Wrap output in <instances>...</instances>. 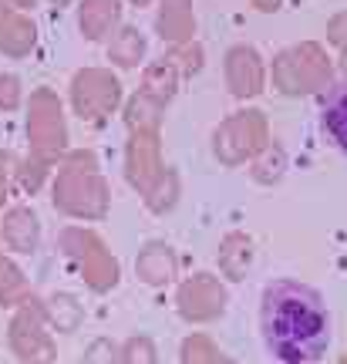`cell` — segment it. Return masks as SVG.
Instances as JSON below:
<instances>
[{
    "mask_svg": "<svg viewBox=\"0 0 347 364\" xmlns=\"http://www.w3.org/2000/svg\"><path fill=\"white\" fill-rule=\"evenodd\" d=\"M260 334L283 364H317L331 348V311L321 290L280 277L260 294Z\"/></svg>",
    "mask_w": 347,
    "mask_h": 364,
    "instance_id": "6da1fadb",
    "label": "cell"
},
{
    "mask_svg": "<svg viewBox=\"0 0 347 364\" xmlns=\"http://www.w3.org/2000/svg\"><path fill=\"white\" fill-rule=\"evenodd\" d=\"M51 206L78 223H102L112 213V186L91 149H71L51 179Z\"/></svg>",
    "mask_w": 347,
    "mask_h": 364,
    "instance_id": "7a4b0ae2",
    "label": "cell"
},
{
    "mask_svg": "<svg viewBox=\"0 0 347 364\" xmlns=\"http://www.w3.org/2000/svg\"><path fill=\"white\" fill-rule=\"evenodd\" d=\"M273 88L287 98H307V95H331L341 85L337 61L327 54L321 41H300L273 54L270 65Z\"/></svg>",
    "mask_w": 347,
    "mask_h": 364,
    "instance_id": "3957f363",
    "label": "cell"
},
{
    "mask_svg": "<svg viewBox=\"0 0 347 364\" xmlns=\"http://www.w3.org/2000/svg\"><path fill=\"white\" fill-rule=\"evenodd\" d=\"M58 253L68 260V267L85 280L91 294H112L118 284H122V263L112 253V247L105 243V236L91 226H78V223H68L58 233Z\"/></svg>",
    "mask_w": 347,
    "mask_h": 364,
    "instance_id": "277c9868",
    "label": "cell"
},
{
    "mask_svg": "<svg viewBox=\"0 0 347 364\" xmlns=\"http://www.w3.org/2000/svg\"><path fill=\"white\" fill-rule=\"evenodd\" d=\"M27 115H24V135H27V152L58 166L61 159L71 152V132H68L65 102L58 98V91L41 85L27 95Z\"/></svg>",
    "mask_w": 347,
    "mask_h": 364,
    "instance_id": "5b68a950",
    "label": "cell"
},
{
    "mask_svg": "<svg viewBox=\"0 0 347 364\" xmlns=\"http://www.w3.org/2000/svg\"><path fill=\"white\" fill-rule=\"evenodd\" d=\"M270 142H273L270 118H267V112H260V108H240V112H233L209 135L213 159H216L219 166H226V169L250 166Z\"/></svg>",
    "mask_w": 347,
    "mask_h": 364,
    "instance_id": "8992f818",
    "label": "cell"
},
{
    "mask_svg": "<svg viewBox=\"0 0 347 364\" xmlns=\"http://www.w3.org/2000/svg\"><path fill=\"white\" fill-rule=\"evenodd\" d=\"M68 105L85 125H105L125 105V88L112 68H78L68 85Z\"/></svg>",
    "mask_w": 347,
    "mask_h": 364,
    "instance_id": "52a82bcc",
    "label": "cell"
},
{
    "mask_svg": "<svg viewBox=\"0 0 347 364\" xmlns=\"http://www.w3.org/2000/svg\"><path fill=\"white\" fill-rule=\"evenodd\" d=\"M7 348L17 358V364H58V344H54V331L44 317V297L34 294L11 314Z\"/></svg>",
    "mask_w": 347,
    "mask_h": 364,
    "instance_id": "ba28073f",
    "label": "cell"
},
{
    "mask_svg": "<svg viewBox=\"0 0 347 364\" xmlns=\"http://www.w3.org/2000/svg\"><path fill=\"white\" fill-rule=\"evenodd\" d=\"M226 307H230V290L219 273L199 270L193 277H182L176 287V314L189 327L216 324Z\"/></svg>",
    "mask_w": 347,
    "mask_h": 364,
    "instance_id": "9c48e42d",
    "label": "cell"
},
{
    "mask_svg": "<svg viewBox=\"0 0 347 364\" xmlns=\"http://www.w3.org/2000/svg\"><path fill=\"white\" fill-rule=\"evenodd\" d=\"M122 169L125 182L139 196L152 189L159 176L166 172V159H162V132H129L125 142V156H122Z\"/></svg>",
    "mask_w": 347,
    "mask_h": 364,
    "instance_id": "30bf717a",
    "label": "cell"
},
{
    "mask_svg": "<svg viewBox=\"0 0 347 364\" xmlns=\"http://www.w3.org/2000/svg\"><path fill=\"white\" fill-rule=\"evenodd\" d=\"M223 78H226V88L236 102H250V98H260L267 91L270 68L253 44H233L230 51L223 54Z\"/></svg>",
    "mask_w": 347,
    "mask_h": 364,
    "instance_id": "8fae6325",
    "label": "cell"
},
{
    "mask_svg": "<svg viewBox=\"0 0 347 364\" xmlns=\"http://www.w3.org/2000/svg\"><path fill=\"white\" fill-rule=\"evenodd\" d=\"M135 277L152 290H166L179 280V253L166 240H145L135 253Z\"/></svg>",
    "mask_w": 347,
    "mask_h": 364,
    "instance_id": "7c38bea8",
    "label": "cell"
},
{
    "mask_svg": "<svg viewBox=\"0 0 347 364\" xmlns=\"http://www.w3.org/2000/svg\"><path fill=\"white\" fill-rule=\"evenodd\" d=\"M0 233H4V247L11 250L14 257H34L41 247V216L34 206H7L0 216Z\"/></svg>",
    "mask_w": 347,
    "mask_h": 364,
    "instance_id": "4fadbf2b",
    "label": "cell"
},
{
    "mask_svg": "<svg viewBox=\"0 0 347 364\" xmlns=\"http://www.w3.org/2000/svg\"><path fill=\"white\" fill-rule=\"evenodd\" d=\"M152 27H155V34L162 38L166 48H179V44L196 41V27H199V21H196L193 0H159Z\"/></svg>",
    "mask_w": 347,
    "mask_h": 364,
    "instance_id": "5bb4252c",
    "label": "cell"
},
{
    "mask_svg": "<svg viewBox=\"0 0 347 364\" xmlns=\"http://www.w3.org/2000/svg\"><path fill=\"white\" fill-rule=\"evenodd\" d=\"M122 11H125V0H78L75 21L81 38L91 44L112 38L122 27Z\"/></svg>",
    "mask_w": 347,
    "mask_h": 364,
    "instance_id": "9a60e30c",
    "label": "cell"
},
{
    "mask_svg": "<svg viewBox=\"0 0 347 364\" xmlns=\"http://www.w3.org/2000/svg\"><path fill=\"white\" fill-rule=\"evenodd\" d=\"M257 263V243L253 236L243 233V230H230V233L219 240L216 247V267H219V277L230 280V284H243L250 270Z\"/></svg>",
    "mask_w": 347,
    "mask_h": 364,
    "instance_id": "2e32d148",
    "label": "cell"
},
{
    "mask_svg": "<svg viewBox=\"0 0 347 364\" xmlns=\"http://www.w3.org/2000/svg\"><path fill=\"white\" fill-rule=\"evenodd\" d=\"M34 48H38V24L31 21V14L0 0V54L4 58H27Z\"/></svg>",
    "mask_w": 347,
    "mask_h": 364,
    "instance_id": "e0dca14e",
    "label": "cell"
},
{
    "mask_svg": "<svg viewBox=\"0 0 347 364\" xmlns=\"http://www.w3.org/2000/svg\"><path fill=\"white\" fill-rule=\"evenodd\" d=\"M182 81L186 78H182V71L176 68V61H172L169 54H162V58H155V61H149V65L142 68L139 91L152 95V98H159V102L172 105L176 102V95H179Z\"/></svg>",
    "mask_w": 347,
    "mask_h": 364,
    "instance_id": "ac0fdd59",
    "label": "cell"
},
{
    "mask_svg": "<svg viewBox=\"0 0 347 364\" xmlns=\"http://www.w3.org/2000/svg\"><path fill=\"white\" fill-rule=\"evenodd\" d=\"M44 317H48L51 331H58V334H75V331H81L88 311H85V304H81L78 294H71V290H54V294L44 297Z\"/></svg>",
    "mask_w": 347,
    "mask_h": 364,
    "instance_id": "d6986e66",
    "label": "cell"
},
{
    "mask_svg": "<svg viewBox=\"0 0 347 364\" xmlns=\"http://www.w3.org/2000/svg\"><path fill=\"white\" fill-rule=\"evenodd\" d=\"M166 102H159L145 91H132L125 105H122V122L129 132H162V122H166Z\"/></svg>",
    "mask_w": 347,
    "mask_h": 364,
    "instance_id": "ffe728a7",
    "label": "cell"
},
{
    "mask_svg": "<svg viewBox=\"0 0 347 364\" xmlns=\"http://www.w3.org/2000/svg\"><path fill=\"white\" fill-rule=\"evenodd\" d=\"M145 54H149V38L142 34L135 24H122L108 38V61L122 71H132V68H139L145 61Z\"/></svg>",
    "mask_w": 347,
    "mask_h": 364,
    "instance_id": "44dd1931",
    "label": "cell"
},
{
    "mask_svg": "<svg viewBox=\"0 0 347 364\" xmlns=\"http://www.w3.org/2000/svg\"><path fill=\"white\" fill-rule=\"evenodd\" d=\"M321 129H324V135L347 156V85H337L331 95H324Z\"/></svg>",
    "mask_w": 347,
    "mask_h": 364,
    "instance_id": "7402d4cb",
    "label": "cell"
},
{
    "mask_svg": "<svg viewBox=\"0 0 347 364\" xmlns=\"http://www.w3.org/2000/svg\"><path fill=\"white\" fill-rule=\"evenodd\" d=\"M31 297H34V287L27 280V273L17 267L14 257L0 253V307L4 311H17Z\"/></svg>",
    "mask_w": 347,
    "mask_h": 364,
    "instance_id": "603a6c76",
    "label": "cell"
},
{
    "mask_svg": "<svg viewBox=\"0 0 347 364\" xmlns=\"http://www.w3.org/2000/svg\"><path fill=\"white\" fill-rule=\"evenodd\" d=\"M179 199H182V176L176 166H166V172L159 176V182L142 196V203H145V209H149L152 216H169L172 209L179 206Z\"/></svg>",
    "mask_w": 347,
    "mask_h": 364,
    "instance_id": "cb8c5ba5",
    "label": "cell"
},
{
    "mask_svg": "<svg viewBox=\"0 0 347 364\" xmlns=\"http://www.w3.org/2000/svg\"><path fill=\"white\" fill-rule=\"evenodd\" d=\"M287 169H290L287 149L273 139V142L267 145L253 162H250V179L257 182V186H280L283 176H287Z\"/></svg>",
    "mask_w": 347,
    "mask_h": 364,
    "instance_id": "d4e9b609",
    "label": "cell"
},
{
    "mask_svg": "<svg viewBox=\"0 0 347 364\" xmlns=\"http://www.w3.org/2000/svg\"><path fill=\"white\" fill-rule=\"evenodd\" d=\"M179 364H236V361H233L230 354L223 351L209 334L193 331V334H186L179 344Z\"/></svg>",
    "mask_w": 347,
    "mask_h": 364,
    "instance_id": "484cf974",
    "label": "cell"
},
{
    "mask_svg": "<svg viewBox=\"0 0 347 364\" xmlns=\"http://www.w3.org/2000/svg\"><path fill=\"white\" fill-rule=\"evenodd\" d=\"M54 169H58V166H51V162H44V159L27 152V156L21 159V166H17V193H24V196L41 193V186L48 179H54Z\"/></svg>",
    "mask_w": 347,
    "mask_h": 364,
    "instance_id": "4316f807",
    "label": "cell"
},
{
    "mask_svg": "<svg viewBox=\"0 0 347 364\" xmlns=\"http://www.w3.org/2000/svg\"><path fill=\"white\" fill-rule=\"evenodd\" d=\"M169 58L176 61V68L182 71V78H196L203 68H206V48L199 41H189V44H179V48H169Z\"/></svg>",
    "mask_w": 347,
    "mask_h": 364,
    "instance_id": "83f0119b",
    "label": "cell"
},
{
    "mask_svg": "<svg viewBox=\"0 0 347 364\" xmlns=\"http://www.w3.org/2000/svg\"><path fill=\"white\" fill-rule=\"evenodd\" d=\"M122 364H159V344L149 334H129L122 341Z\"/></svg>",
    "mask_w": 347,
    "mask_h": 364,
    "instance_id": "f1b7e54d",
    "label": "cell"
},
{
    "mask_svg": "<svg viewBox=\"0 0 347 364\" xmlns=\"http://www.w3.org/2000/svg\"><path fill=\"white\" fill-rule=\"evenodd\" d=\"M78 364H122V344L112 338H95L81 351V361Z\"/></svg>",
    "mask_w": 347,
    "mask_h": 364,
    "instance_id": "f546056e",
    "label": "cell"
},
{
    "mask_svg": "<svg viewBox=\"0 0 347 364\" xmlns=\"http://www.w3.org/2000/svg\"><path fill=\"white\" fill-rule=\"evenodd\" d=\"M21 105H27L24 81L14 71H0V112H17Z\"/></svg>",
    "mask_w": 347,
    "mask_h": 364,
    "instance_id": "4dcf8cb0",
    "label": "cell"
},
{
    "mask_svg": "<svg viewBox=\"0 0 347 364\" xmlns=\"http://www.w3.org/2000/svg\"><path fill=\"white\" fill-rule=\"evenodd\" d=\"M17 166H21V159L11 149H0V209L7 206L11 193L17 189Z\"/></svg>",
    "mask_w": 347,
    "mask_h": 364,
    "instance_id": "1f68e13d",
    "label": "cell"
},
{
    "mask_svg": "<svg viewBox=\"0 0 347 364\" xmlns=\"http://www.w3.org/2000/svg\"><path fill=\"white\" fill-rule=\"evenodd\" d=\"M327 44H334L337 51L347 48V11L334 14V17L327 21Z\"/></svg>",
    "mask_w": 347,
    "mask_h": 364,
    "instance_id": "d6a6232c",
    "label": "cell"
},
{
    "mask_svg": "<svg viewBox=\"0 0 347 364\" xmlns=\"http://www.w3.org/2000/svg\"><path fill=\"white\" fill-rule=\"evenodd\" d=\"M250 4H253L260 14H277L283 7V0H250Z\"/></svg>",
    "mask_w": 347,
    "mask_h": 364,
    "instance_id": "836d02e7",
    "label": "cell"
},
{
    "mask_svg": "<svg viewBox=\"0 0 347 364\" xmlns=\"http://www.w3.org/2000/svg\"><path fill=\"white\" fill-rule=\"evenodd\" d=\"M337 75H341V85H347V48L337 54Z\"/></svg>",
    "mask_w": 347,
    "mask_h": 364,
    "instance_id": "e575fe53",
    "label": "cell"
},
{
    "mask_svg": "<svg viewBox=\"0 0 347 364\" xmlns=\"http://www.w3.org/2000/svg\"><path fill=\"white\" fill-rule=\"evenodd\" d=\"M7 4H14L17 11H27V7H38V0H7Z\"/></svg>",
    "mask_w": 347,
    "mask_h": 364,
    "instance_id": "d590c367",
    "label": "cell"
},
{
    "mask_svg": "<svg viewBox=\"0 0 347 364\" xmlns=\"http://www.w3.org/2000/svg\"><path fill=\"white\" fill-rule=\"evenodd\" d=\"M132 7H149V4H159V0H129Z\"/></svg>",
    "mask_w": 347,
    "mask_h": 364,
    "instance_id": "8d00e7d4",
    "label": "cell"
},
{
    "mask_svg": "<svg viewBox=\"0 0 347 364\" xmlns=\"http://www.w3.org/2000/svg\"><path fill=\"white\" fill-rule=\"evenodd\" d=\"M48 4H51V7H71L75 0H48Z\"/></svg>",
    "mask_w": 347,
    "mask_h": 364,
    "instance_id": "74e56055",
    "label": "cell"
},
{
    "mask_svg": "<svg viewBox=\"0 0 347 364\" xmlns=\"http://www.w3.org/2000/svg\"><path fill=\"white\" fill-rule=\"evenodd\" d=\"M337 364H347V351H344V354H341V358H337Z\"/></svg>",
    "mask_w": 347,
    "mask_h": 364,
    "instance_id": "f35d334b",
    "label": "cell"
},
{
    "mask_svg": "<svg viewBox=\"0 0 347 364\" xmlns=\"http://www.w3.org/2000/svg\"><path fill=\"white\" fill-rule=\"evenodd\" d=\"M0 247H4V233H0Z\"/></svg>",
    "mask_w": 347,
    "mask_h": 364,
    "instance_id": "ab89813d",
    "label": "cell"
}]
</instances>
